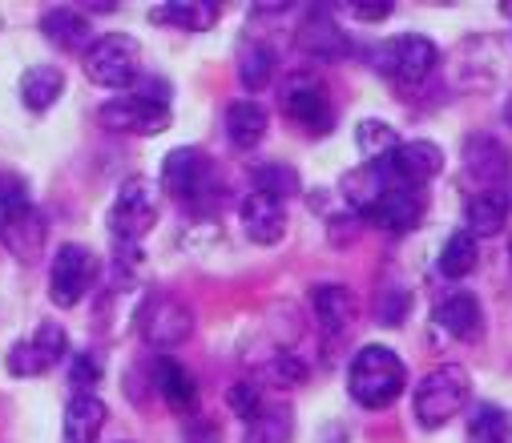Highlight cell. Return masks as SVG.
<instances>
[{"mask_svg":"<svg viewBox=\"0 0 512 443\" xmlns=\"http://www.w3.org/2000/svg\"><path fill=\"white\" fill-rule=\"evenodd\" d=\"M158 190L146 178H130L113 206H109V242H113V270H121V282H134L142 266V238L158 226Z\"/></svg>","mask_w":512,"mask_h":443,"instance_id":"obj_1","label":"cell"},{"mask_svg":"<svg viewBox=\"0 0 512 443\" xmlns=\"http://www.w3.org/2000/svg\"><path fill=\"white\" fill-rule=\"evenodd\" d=\"M408 387V363L383 343H367L347 363V395L363 411L392 407Z\"/></svg>","mask_w":512,"mask_h":443,"instance_id":"obj_2","label":"cell"},{"mask_svg":"<svg viewBox=\"0 0 512 443\" xmlns=\"http://www.w3.org/2000/svg\"><path fill=\"white\" fill-rule=\"evenodd\" d=\"M0 242L25 262H33L45 246V218L33 206L29 182L13 170H0Z\"/></svg>","mask_w":512,"mask_h":443,"instance_id":"obj_3","label":"cell"},{"mask_svg":"<svg viewBox=\"0 0 512 443\" xmlns=\"http://www.w3.org/2000/svg\"><path fill=\"white\" fill-rule=\"evenodd\" d=\"M468 399H472V375L460 363H440L416 383L412 415L424 431H440L468 407Z\"/></svg>","mask_w":512,"mask_h":443,"instance_id":"obj_4","label":"cell"},{"mask_svg":"<svg viewBox=\"0 0 512 443\" xmlns=\"http://www.w3.org/2000/svg\"><path fill=\"white\" fill-rule=\"evenodd\" d=\"M162 190L182 206H210L222 190L214 158L198 145H178L162 158Z\"/></svg>","mask_w":512,"mask_h":443,"instance_id":"obj_5","label":"cell"},{"mask_svg":"<svg viewBox=\"0 0 512 443\" xmlns=\"http://www.w3.org/2000/svg\"><path fill=\"white\" fill-rule=\"evenodd\" d=\"M436 65H440V45L424 33H400L371 49V69L392 85H420L436 73Z\"/></svg>","mask_w":512,"mask_h":443,"instance_id":"obj_6","label":"cell"},{"mask_svg":"<svg viewBox=\"0 0 512 443\" xmlns=\"http://www.w3.org/2000/svg\"><path fill=\"white\" fill-rule=\"evenodd\" d=\"M85 77L101 89H134L142 69V45L130 33H105L85 49Z\"/></svg>","mask_w":512,"mask_h":443,"instance_id":"obj_7","label":"cell"},{"mask_svg":"<svg viewBox=\"0 0 512 443\" xmlns=\"http://www.w3.org/2000/svg\"><path fill=\"white\" fill-rule=\"evenodd\" d=\"M134 327L150 347L170 351L194 335V311L182 299H174V294H150V299L138 307Z\"/></svg>","mask_w":512,"mask_h":443,"instance_id":"obj_8","label":"cell"},{"mask_svg":"<svg viewBox=\"0 0 512 443\" xmlns=\"http://www.w3.org/2000/svg\"><path fill=\"white\" fill-rule=\"evenodd\" d=\"M97 121L113 133L154 137V133H166L174 117H170L166 101H154V97H142V93H121V97H109V101L97 105Z\"/></svg>","mask_w":512,"mask_h":443,"instance_id":"obj_9","label":"cell"},{"mask_svg":"<svg viewBox=\"0 0 512 443\" xmlns=\"http://www.w3.org/2000/svg\"><path fill=\"white\" fill-rule=\"evenodd\" d=\"M93 278H97V254L81 242H65V246H57L53 266H49V299L69 311L85 299Z\"/></svg>","mask_w":512,"mask_h":443,"instance_id":"obj_10","label":"cell"},{"mask_svg":"<svg viewBox=\"0 0 512 443\" xmlns=\"http://www.w3.org/2000/svg\"><path fill=\"white\" fill-rule=\"evenodd\" d=\"M460 166L468 178V194L476 190H500L512 174V150L492 133H468L460 145Z\"/></svg>","mask_w":512,"mask_h":443,"instance_id":"obj_11","label":"cell"},{"mask_svg":"<svg viewBox=\"0 0 512 443\" xmlns=\"http://www.w3.org/2000/svg\"><path fill=\"white\" fill-rule=\"evenodd\" d=\"M65 351H69V335H65L61 323L49 319V323H41L33 335H25L21 343L9 347L5 367H9V375H17V379H37V375L53 371V367L65 359Z\"/></svg>","mask_w":512,"mask_h":443,"instance_id":"obj_12","label":"cell"},{"mask_svg":"<svg viewBox=\"0 0 512 443\" xmlns=\"http://www.w3.org/2000/svg\"><path fill=\"white\" fill-rule=\"evenodd\" d=\"M383 174H388L392 186H408V190H424L428 182H436L448 166L444 150L428 137H416V141H404L400 150L388 158V162H375Z\"/></svg>","mask_w":512,"mask_h":443,"instance_id":"obj_13","label":"cell"},{"mask_svg":"<svg viewBox=\"0 0 512 443\" xmlns=\"http://www.w3.org/2000/svg\"><path fill=\"white\" fill-rule=\"evenodd\" d=\"M283 113L295 125H303L307 133H331V125H335V109H331L327 89L307 73H295L283 85Z\"/></svg>","mask_w":512,"mask_h":443,"instance_id":"obj_14","label":"cell"},{"mask_svg":"<svg viewBox=\"0 0 512 443\" xmlns=\"http://www.w3.org/2000/svg\"><path fill=\"white\" fill-rule=\"evenodd\" d=\"M238 222H242V234L254 246H279L283 234H287V206L279 198H271V194L250 190L238 202Z\"/></svg>","mask_w":512,"mask_h":443,"instance_id":"obj_15","label":"cell"},{"mask_svg":"<svg viewBox=\"0 0 512 443\" xmlns=\"http://www.w3.org/2000/svg\"><path fill=\"white\" fill-rule=\"evenodd\" d=\"M371 226L388 230V234H408L424 222V190H408V186H392L375 198V206L363 214Z\"/></svg>","mask_w":512,"mask_h":443,"instance_id":"obj_16","label":"cell"},{"mask_svg":"<svg viewBox=\"0 0 512 443\" xmlns=\"http://www.w3.org/2000/svg\"><path fill=\"white\" fill-rule=\"evenodd\" d=\"M432 323L448 339L468 343V339H476L484 331V307H480V299L472 290H448V294H440V303L432 307Z\"/></svg>","mask_w":512,"mask_h":443,"instance_id":"obj_17","label":"cell"},{"mask_svg":"<svg viewBox=\"0 0 512 443\" xmlns=\"http://www.w3.org/2000/svg\"><path fill=\"white\" fill-rule=\"evenodd\" d=\"M150 383H154L158 399L170 411H178V415H194L198 411V383H194V375L178 359H170V355L154 359L150 363Z\"/></svg>","mask_w":512,"mask_h":443,"instance_id":"obj_18","label":"cell"},{"mask_svg":"<svg viewBox=\"0 0 512 443\" xmlns=\"http://www.w3.org/2000/svg\"><path fill=\"white\" fill-rule=\"evenodd\" d=\"M109 419L105 399H97L93 391H77L65 403V419H61V443H97L101 427Z\"/></svg>","mask_w":512,"mask_h":443,"instance_id":"obj_19","label":"cell"},{"mask_svg":"<svg viewBox=\"0 0 512 443\" xmlns=\"http://www.w3.org/2000/svg\"><path fill=\"white\" fill-rule=\"evenodd\" d=\"M508 210L512 202L504 190H476L464 198V230L472 238H492L508 226Z\"/></svg>","mask_w":512,"mask_h":443,"instance_id":"obj_20","label":"cell"},{"mask_svg":"<svg viewBox=\"0 0 512 443\" xmlns=\"http://www.w3.org/2000/svg\"><path fill=\"white\" fill-rule=\"evenodd\" d=\"M311 311H315L323 335L339 339L355 319V299H351V290L339 286V282H319V286H311Z\"/></svg>","mask_w":512,"mask_h":443,"instance_id":"obj_21","label":"cell"},{"mask_svg":"<svg viewBox=\"0 0 512 443\" xmlns=\"http://www.w3.org/2000/svg\"><path fill=\"white\" fill-rule=\"evenodd\" d=\"M271 129V113L259 105V101H250V97H238L226 105V137L234 150H254Z\"/></svg>","mask_w":512,"mask_h":443,"instance_id":"obj_22","label":"cell"},{"mask_svg":"<svg viewBox=\"0 0 512 443\" xmlns=\"http://www.w3.org/2000/svg\"><path fill=\"white\" fill-rule=\"evenodd\" d=\"M218 5L210 0H166V5H154L150 9V21L154 25H170V29H182V33H206L218 25Z\"/></svg>","mask_w":512,"mask_h":443,"instance_id":"obj_23","label":"cell"},{"mask_svg":"<svg viewBox=\"0 0 512 443\" xmlns=\"http://www.w3.org/2000/svg\"><path fill=\"white\" fill-rule=\"evenodd\" d=\"M41 37L53 41L57 49H89V17L69 9V5H57V9H45L41 13Z\"/></svg>","mask_w":512,"mask_h":443,"instance_id":"obj_24","label":"cell"},{"mask_svg":"<svg viewBox=\"0 0 512 443\" xmlns=\"http://www.w3.org/2000/svg\"><path fill=\"white\" fill-rule=\"evenodd\" d=\"M299 45L311 53V57H323V61H335V57H343L347 53V37H343V29L327 17V13H307V21L299 25Z\"/></svg>","mask_w":512,"mask_h":443,"instance_id":"obj_25","label":"cell"},{"mask_svg":"<svg viewBox=\"0 0 512 443\" xmlns=\"http://www.w3.org/2000/svg\"><path fill=\"white\" fill-rule=\"evenodd\" d=\"M242 427H246L242 443H291L295 439V411H291V403H267Z\"/></svg>","mask_w":512,"mask_h":443,"instance_id":"obj_26","label":"cell"},{"mask_svg":"<svg viewBox=\"0 0 512 443\" xmlns=\"http://www.w3.org/2000/svg\"><path fill=\"white\" fill-rule=\"evenodd\" d=\"M400 145H404V137H400L396 125H388V121L363 117V121L355 125V150H359V158H363L367 166L388 162V158L400 150Z\"/></svg>","mask_w":512,"mask_h":443,"instance_id":"obj_27","label":"cell"},{"mask_svg":"<svg viewBox=\"0 0 512 443\" xmlns=\"http://www.w3.org/2000/svg\"><path fill=\"white\" fill-rule=\"evenodd\" d=\"M61 93H65V73L57 65H29L21 73V101H25V109L45 113V109H53V101Z\"/></svg>","mask_w":512,"mask_h":443,"instance_id":"obj_28","label":"cell"},{"mask_svg":"<svg viewBox=\"0 0 512 443\" xmlns=\"http://www.w3.org/2000/svg\"><path fill=\"white\" fill-rule=\"evenodd\" d=\"M476 266H480V242H476L468 230H452L448 242L440 246L436 270H440L448 282H460V278H468Z\"/></svg>","mask_w":512,"mask_h":443,"instance_id":"obj_29","label":"cell"},{"mask_svg":"<svg viewBox=\"0 0 512 443\" xmlns=\"http://www.w3.org/2000/svg\"><path fill=\"white\" fill-rule=\"evenodd\" d=\"M275 69H279V57H275L271 45H263V41H246V45L238 49V81H242L250 93L267 89L271 77H275Z\"/></svg>","mask_w":512,"mask_h":443,"instance_id":"obj_30","label":"cell"},{"mask_svg":"<svg viewBox=\"0 0 512 443\" xmlns=\"http://www.w3.org/2000/svg\"><path fill=\"white\" fill-rule=\"evenodd\" d=\"M468 443H512V411L500 403H476L468 415Z\"/></svg>","mask_w":512,"mask_h":443,"instance_id":"obj_31","label":"cell"},{"mask_svg":"<svg viewBox=\"0 0 512 443\" xmlns=\"http://www.w3.org/2000/svg\"><path fill=\"white\" fill-rule=\"evenodd\" d=\"M307 375H311V367H307V359H299L295 351H275V355L263 363V379H267L271 387H279V391H291V387L307 383Z\"/></svg>","mask_w":512,"mask_h":443,"instance_id":"obj_32","label":"cell"},{"mask_svg":"<svg viewBox=\"0 0 512 443\" xmlns=\"http://www.w3.org/2000/svg\"><path fill=\"white\" fill-rule=\"evenodd\" d=\"M254 190H259V194H271V198H279V202H287V198L299 194V174H295L291 166L267 162V166L254 170Z\"/></svg>","mask_w":512,"mask_h":443,"instance_id":"obj_33","label":"cell"},{"mask_svg":"<svg viewBox=\"0 0 512 443\" xmlns=\"http://www.w3.org/2000/svg\"><path fill=\"white\" fill-rule=\"evenodd\" d=\"M408 315H412V290L400 286V282L396 286H383L379 299H375V319L383 327H400Z\"/></svg>","mask_w":512,"mask_h":443,"instance_id":"obj_34","label":"cell"},{"mask_svg":"<svg viewBox=\"0 0 512 443\" xmlns=\"http://www.w3.org/2000/svg\"><path fill=\"white\" fill-rule=\"evenodd\" d=\"M226 407H230L242 423H250L254 415L267 407V399H263V383H259V379H238V383L226 391Z\"/></svg>","mask_w":512,"mask_h":443,"instance_id":"obj_35","label":"cell"},{"mask_svg":"<svg viewBox=\"0 0 512 443\" xmlns=\"http://www.w3.org/2000/svg\"><path fill=\"white\" fill-rule=\"evenodd\" d=\"M97 379H101V359H97L93 351H77V355H73V367H69V383H73L77 391H93Z\"/></svg>","mask_w":512,"mask_h":443,"instance_id":"obj_36","label":"cell"},{"mask_svg":"<svg viewBox=\"0 0 512 443\" xmlns=\"http://www.w3.org/2000/svg\"><path fill=\"white\" fill-rule=\"evenodd\" d=\"M182 443H222V431L214 419L206 415H190L186 427H182Z\"/></svg>","mask_w":512,"mask_h":443,"instance_id":"obj_37","label":"cell"},{"mask_svg":"<svg viewBox=\"0 0 512 443\" xmlns=\"http://www.w3.org/2000/svg\"><path fill=\"white\" fill-rule=\"evenodd\" d=\"M392 13H396L392 0H359V5H351V17H355V21H367V25L388 21Z\"/></svg>","mask_w":512,"mask_h":443,"instance_id":"obj_38","label":"cell"},{"mask_svg":"<svg viewBox=\"0 0 512 443\" xmlns=\"http://www.w3.org/2000/svg\"><path fill=\"white\" fill-rule=\"evenodd\" d=\"M323 443H347V435H343V431H339V427H331V431H327V435H323Z\"/></svg>","mask_w":512,"mask_h":443,"instance_id":"obj_39","label":"cell"},{"mask_svg":"<svg viewBox=\"0 0 512 443\" xmlns=\"http://www.w3.org/2000/svg\"><path fill=\"white\" fill-rule=\"evenodd\" d=\"M504 121H508V125H512V93H508V97H504Z\"/></svg>","mask_w":512,"mask_h":443,"instance_id":"obj_40","label":"cell"},{"mask_svg":"<svg viewBox=\"0 0 512 443\" xmlns=\"http://www.w3.org/2000/svg\"><path fill=\"white\" fill-rule=\"evenodd\" d=\"M508 266H512V242H508Z\"/></svg>","mask_w":512,"mask_h":443,"instance_id":"obj_41","label":"cell"}]
</instances>
